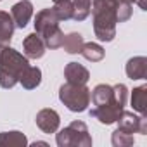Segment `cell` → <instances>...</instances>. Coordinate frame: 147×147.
Segmentation results:
<instances>
[{"instance_id": "obj_19", "label": "cell", "mask_w": 147, "mask_h": 147, "mask_svg": "<svg viewBox=\"0 0 147 147\" xmlns=\"http://www.w3.org/2000/svg\"><path fill=\"white\" fill-rule=\"evenodd\" d=\"M87 61L90 62H99L104 59V49L99 45V43H94V42H88V43H83L82 47V52H80Z\"/></svg>"}, {"instance_id": "obj_3", "label": "cell", "mask_w": 147, "mask_h": 147, "mask_svg": "<svg viewBox=\"0 0 147 147\" xmlns=\"http://www.w3.org/2000/svg\"><path fill=\"white\" fill-rule=\"evenodd\" d=\"M114 90V99L107 104H100V106H94L90 109V116L99 119L102 125H113L118 121L119 114L123 113L125 106H126V99H128V88L123 83L113 85Z\"/></svg>"}, {"instance_id": "obj_14", "label": "cell", "mask_w": 147, "mask_h": 147, "mask_svg": "<svg viewBox=\"0 0 147 147\" xmlns=\"http://www.w3.org/2000/svg\"><path fill=\"white\" fill-rule=\"evenodd\" d=\"M14 30H16V24L12 16L9 12L0 11V45H7L11 42Z\"/></svg>"}, {"instance_id": "obj_6", "label": "cell", "mask_w": 147, "mask_h": 147, "mask_svg": "<svg viewBox=\"0 0 147 147\" xmlns=\"http://www.w3.org/2000/svg\"><path fill=\"white\" fill-rule=\"evenodd\" d=\"M116 123H118V128L126 131V133H142V135L147 133V118H145V114L137 116L135 113L123 109V113L119 114Z\"/></svg>"}, {"instance_id": "obj_22", "label": "cell", "mask_w": 147, "mask_h": 147, "mask_svg": "<svg viewBox=\"0 0 147 147\" xmlns=\"http://www.w3.org/2000/svg\"><path fill=\"white\" fill-rule=\"evenodd\" d=\"M54 11H55L59 21L71 19V14H73V4H71V0H62V2L54 4Z\"/></svg>"}, {"instance_id": "obj_16", "label": "cell", "mask_w": 147, "mask_h": 147, "mask_svg": "<svg viewBox=\"0 0 147 147\" xmlns=\"http://www.w3.org/2000/svg\"><path fill=\"white\" fill-rule=\"evenodd\" d=\"M131 106L133 111H137L138 114H145L147 113V87H137L131 92Z\"/></svg>"}, {"instance_id": "obj_10", "label": "cell", "mask_w": 147, "mask_h": 147, "mask_svg": "<svg viewBox=\"0 0 147 147\" xmlns=\"http://www.w3.org/2000/svg\"><path fill=\"white\" fill-rule=\"evenodd\" d=\"M23 49H24V55L28 59H40L45 54V42L42 40V36L35 31L30 33L24 40H23Z\"/></svg>"}, {"instance_id": "obj_25", "label": "cell", "mask_w": 147, "mask_h": 147, "mask_svg": "<svg viewBox=\"0 0 147 147\" xmlns=\"http://www.w3.org/2000/svg\"><path fill=\"white\" fill-rule=\"evenodd\" d=\"M0 2H2V0H0Z\"/></svg>"}, {"instance_id": "obj_5", "label": "cell", "mask_w": 147, "mask_h": 147, "mask_svg": "<svg viewBox=\"0 0 147 147\" xmlns=\"http://www.w3.org/2000/svg\"><path fill=\"white\" fill-rule=\"evenodd\" d=\"M59 147H90L92 137L83 121H73L55 135Z\"/></svg>"}, {"instance_id": "obj_7", "label": "cell", "mask_w": 147, "mask_h": 147, "mask_svg": "<svg viewBox=\"0 0 147 147\" xmlns=\"http://www.w3.org/2000/svg\"><path fill=\"white\" fill-rule=\"evenodd\" d=\"M59 18L54 11V7L50 9H42L36 18H35V31L40 35V36H45L47 33H50L52 30H55L59 26Z\"/></svg>"}, {"instance_id": "obj_1", "label": "cell", "mask_w": 147, "mask_h": 147, "mask_svg": "<svg viewBox=\"0 0 147 147\" xmlns=\"http://www.w3.org/2000/svg\"><path fill=\"white\" fill-rule=\"evenodd\" d=\"M119 0H92L94 33L100 42H113L116 36V9Z\"/></svg>"}, {"instance_id": "obj_24", "label": "cell", "mask_w": 147, "mask_h": 147, "mask_svg": "<svg viewBox=\"0 0 147 147\" xmlns=\"http://www.w3.org/2000/svg\"><path fill=\"white\" fill-rule=\"evenodd\" d=\"M52 2H54V4H57V2H62V0H52Z\"/></svg>"}, {"instance_id": "obj_21", "label": "cell", "mask_w": 147, "mask_h": 147, "mask_svg": "<svg viewBox=\"0 0 147 147\" xmlns=\"http://www.w3.org/2000/svg\"><path fill=\"white\" fill-rule=\"evenodd\" d=\"M42 40L45 42V47H47V49H59V47L62 45L64 33H62V30L57 26V28L52 30L50 33H47L45 36H42Z\"/></svg>"}, {"instance_id": "obj_4", "label": "cell", "mask_w": 147, "mask_h": 147, "mask_svg": "<svg viewBox=\"0 0 147 147\" xmlns=\"http://www.w3.org/2000/svg\"><path fill=\"white\" fill-rule=\"evenodd\" d=\"M59 100L73 113H83L90 106V88L87 85L66 82L59 88Z\"/></svg>"}, {"instance_id": "obj_9", "label": "cell", "mask_w": 147, "mask_h": 147, "mask_svg": "<svg viewBox=\"0 0 147 147\" xmlns=\"http://www.w3.org/2000/svg\"><path fill=\"white\" fill-rule=\"evenodd\" d=\"M11 16L14 19L16 28H26V24L30 23L31 16H33V4L30 0H19L18 4L12 5L11 9Z\"/></svg>"}, {"instance_id": "obj_15", "label": "cell", "mask_w": 147, "mask_h": 147, "mask_svg": "<svg viewBox=\"0 0 147 147\" xmlns=\"http://www.w3.org/2000/svg\"><path fill=\"white\" fill-rule=\"evenodd\" d=\"M0 145L5 147H24L28 145V138L24 133L12 130V131H2L0 133Z\"/></svg>"}, {"instance_id": "obj_17", "label": "cell", "mask_w": 147, "mask_h": 147, "mask_svg": "<svg viewBox=\"0 0 147 147\" xmlns=\"http://www.w3.org/2000/svg\"><path fill=\"white\" fill-rule=\"evenodd\" d=\"M83 43H85V40H83V36L80 33H69V35H64V40H62L61 47L67 54H80Z\"/></svg>"}, {"instance_id": "obj_20", "label": "cell", "mask_w": 147, "mask_h": 147, "mask_svg": "<svg viewBox=\"0 0 147 147\" xmlns=\"http://www.w3.org/2000/svg\"><path fill=\"white\" fill-rule=\"evenodd\" d=\"M111 142H113L114 147H130V145L135 144V137H133V133H126V131L116 128V130L113 131Z\"/></svg>"}, {"instance_id": "obj_23", "label": "cell", "mask_w": 147, "mask_h": 147, "mask_svg": "<svg viewBox=\"0 0 147 147\" xmlns=\"http://www.w3.org/2000/svg\"><path fill=\"white\" fill-rule=\"evenodd\" d=\"M123 2H128V4H135L137 0H123Z\"/></svg>"}, {"instance_id": "obj_8", "label": "cell", "mask_w": 147, "mask_h": 147, "mask_svg": "<svg viewBox=\"0 0 147 147\" xmlns=\"http://www.w3.org/2000/svg\"><path fill=\"white\" fill-rule=\"evenodd\" d=\"M36 126L43 131V133H55L59 130V125H61V118L57 114V111L54 109H42L36 113Z\"/></svg>"}, {"instance_id": "obj_11", "label": "cell", "mask_w": 147, "mask_h": 147, "mask_svg": "<svg viewBox=\"0 0 147 147\" xmlns=\"http://www.w3.org/2000/svg\"><path fill=\"white\" fill-rule=\"evenodd\" d=\"M64 78H66V82H71V83L87 85V82L90 80V73L85 66H82L78 62H67L64 67Z\"/></svg>"}, {"instance_id": "obj_2", "label": "cell", "mask_w": 147, "mask_h": 147, "mask_svg": "<svg viewBox=\"0 0 147 147\" xmlns=\"http://www.w3.org/2000/svg\"><path fill=\"white\" fill-rule=\"evenodd\" d=\"M28 66L30 62L26 55L9 47V43L0 45V87L12 88L16 83H19L21 73Z\"/></svg>"}, {"instance_id": "obj_12", "label": "cell", "mask_w": 147, "mask_h": 147, "mask_svg": "<svg viewBox=\"0 0 147 147\" xmlns=\"http://www.w3.org/2000/svg\"><path fill=\"white\" fill-rule=\"evenodd\" d=\"M125 71H126V76L131 80H144L147 76V59L144 55L131 57L126 62Z\"/></svg>"}, {"instance_id": "obj_18", "label": "cell", "mask_w": 147, "mask_h": 147, "mask_svg": "<svg viewBox=\"0 0 147 147\" xmlns=\"http://www.w3.org/2000/svg\"><path fill=\"white\" fill-rule=\"evenodd\" d=\"M73 14L71 19L75 21H85L90 16V9H92V0H73Z\"/></svg>"}, {"instance_id": "obj_13", "label": "cell", "mask_w": 147, "mask_h": 147, "mask_svg": "<svg viewBox=\"0 0 147 147\" xmlns=\"http://www.w3.org/2000/svg\"><path fill=\"white\" fill-rule=\"evenodd\" d=\"M19 83L26 90H33L42 83V69L36 66H28L19 76Z\"/></svg>"}]
</instances>
